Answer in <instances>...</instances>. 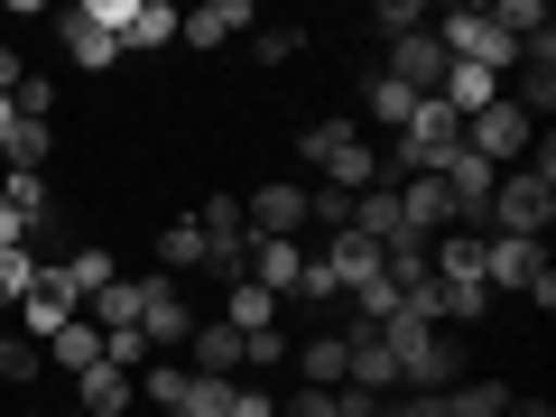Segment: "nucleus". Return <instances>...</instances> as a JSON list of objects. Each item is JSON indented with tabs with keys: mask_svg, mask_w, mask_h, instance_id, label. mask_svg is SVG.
Here are the masks:
<instances>
[{
	"mask_svg": "<svg viewBox=\"0 0 556 417\" xmlns=\"http://www.w3.org/2000/svg\"><path fill=\"white\" fill-rule=\"evenodd\" d=\"M65 417H84V408H65Z\"/></svg>",
	"mask_w": 556,
	"mask_h": 417,
	"instance_id": "nucleus-43",
	"label": "nucleus"
},
{
	"mask_svg": "<svg viewBox=\"0 0 556 417\" xmlns=\"http://www.w3.org/2000/svg\"><path fill=\"white\" fill-rule=\"evenodd\" d=\"M510 380H455V390H445V417H501V408H510Z\"/></svg>",
	"mask_w": 556,
	"mask_h": 417,
	"instance_id": "nucleus-24",
	"label": "nucleus"
},
{
	"mask_svg": "<svg viewBox=\"0 0 556 417\" xmlns=\"http://www.w3.org/2000/svg\"><path fill=\"white\" fill-rule=\"evenodd\" d=\"M93 20L121 38V56H159V47L177 38V10H167V0H93Z\"/></svg>",
	"mask_w": 556,
	"mask_h": 417,
	"instance_id": "nucleus-4",
	"label": "nucleus"
},
{
	"mask_svg": "<svg viewBox=\"0 0 556 417\" xmlns=\"http://www.w3.org/2000/svg\"><path fill=\"white\" fill-rule=\"evenodd\" d=\"M288 353H298V343L278 334V325H269V334H241V371H278Z\"/></svg>",
	"mask_w": 556,
	"mask_h": 417,
	"instance_id": "nucleus-31",
	"label": "nucleus"
},
{
	"mask_svg": "<svg viewBox=\"0 0 556 417\" xmlns=\"http://www.w3.org/2000/svg\"><path fill=\"white\" fill-rule=\"evenodd\" d=\"M298 47H306V28H251V56L260 65H288Z\"/></svg>",
	"mask_w": 556,
	"mask_h": 417,
	"instance_id": "nucleus-32",
	"label": "nucleus"
},
{
	"mask_svg": "<svg viewBox=\"0 0 556 417\" xmlns=\"http://www.w3.org/2000/svg\"><path fill=\"white\" fill-rule=\"evenodd\" d=\"M437 20V10H427V0H380V28H390V38H417V28Z\"/></svg>",
	"mask_w": 556,
	"mask_h": 417,
	"instance_id": "nucleus-34",
	"label": "nucleus"
},
{
	"mask_svg": "<svg viewBox=\"0 0 556 417\" xmlns=\"http://www.w3.org/2000/svg\"><path fill=\"white\" fill-rule=\"evenodd\" d=\"M241 223H251V241H298L306 232V186H251Z\"/></svg>",
	"mask_w": 556,
	"mask_h": 417,
	"instance_id": "nucleus-9",
	"label": "nucleus"
},
{
	"mask_svg": "<svg viewBox=\"0 0 556 417\" xmlns=\"http://www.w3.org/2000/svg\"><path fill=\"white\" fill-rule=\"evenodd\" d=\"M38 371H47V353L28 334H0V380H10V390H38Z\"/></svg>",
	"mask_w": 556,
	"mask_h": 417,
	"instance_id": "nucleus-27",
	"label": "nucleus"
},
{
	"mask_svg": "<svg viewBox=\"0 0 556 417\" xmlns=\"http://www.w3.org/2000/svg\"><path fill=\"white\" fill-rule=\"evenodd\" d=\"M223 325H232V334H269V325H278V298H269V288H251V278H232Z\"/></svg>",
	"mask_w": 556,
	"mask_h": 417,
	"instance_id": "nucleus-21",
	"label": "nucleus"
},
{
	"mask_svg": "<svg viewBox=\"0 0 556 417\" xmlns=\"http://www.w3.org/2000/svg\"><path fill=\"white\" fill-rule=\"evenodd\" d=\"M47 278L65 288V306H93L121 269H112V251H65V260H47Z\"/></svg>",
	"mask_w": 556,
	"mask_h": 417,
	"instance_id": "nucleus-14",
	"label": "nucleus"
},
{
	"mask_svg": "<svg viewBox=\"0 0 556 417\" xmlns=\"http://www.w3.org/2000/svg\"><path fill=\"white\" fill-rule=\"evenodd\" d=\"M482 223L501 241H547V223H556V139H538V167H519V177L492 186V214Z\"/></svg>",
	"mask_w": 556,
	"mask_h": 417,
	"instance_id": "nucleus-2",
	"label": "nucleus"
},
{
	"mask_svg": "<svg viewBox=\"0 0 556 417\" xmlns=\"http://www.w3.org/2000/svg\"><path fill=\"white\" fill-rule=\"evenodd\" d=\"M84 325H93V334H121V325H139V278H112V288H102L93 306H75Z\"/></svg>",
	"mask_w": 556,
	"mask_h": 417,
	"instance_id": "nucleus-23",
	"label": "nucleus"
},
{
	"mask_svg": "<svg viewBox=\"0 0 556 417\" xmlns=\"http://www.w3.org/2000/svg\"><path fill=\"white\" fill-rule=\"evenodd\" d=\"M10 121H20V112H10V93H0V139H10Z\"/></svg>",
	"mask_w": 556,
	"mask_h": 417,
	"instance_id": "nucleus-41",
	"label": "nucleus"
},
{
	"mask_svg": "<svg viewBox=\"0 0 556 417\" xmlns=\"http://www.w3.org/2000/svg\"><path fill=\"white\" fill-rule=\"evenodd\" d=\"M306 223H325V232H343V223H353V195H334V186H306Z\"/></svg>",
	"mask_w": 556,
	"mask_h": 417,
	"instance_id": "nucleus-33",
	"label": "nucleus"
},
{
	"mask_svg": "<svg viewBox=\"0 0 556 417\" xmlns=\"http://www.w3.org/2000/svg\"><path fill=\"white\" fill-rule=\"evenodd\" d=\"M139 334H149V353H159V362L195 334V306H186L177 278H139Z\"/></svg>",
	"mask_w": 556,
	"mask_h": 417,
	"instance_id": "nucleus-6",
	"label": "nucleus"
},
{
	"mask_svg": "<svg viewBox=\"0 0 556 417\" xmlns=\"http://www.w3.org/2000/svg\"><path fill=\"white\" fill-rule=\"evenodd\" d=\"M298 371H306V390H343V334H306Z\"/></svg>",
	"mask_w": 556,
	"mask_h": 417,
	"instance_id": "nucleus-25",
	"label": "nucleus"
},
{
	"mask_svg": "<svg viewBox=\"0 0 556 417\" xmlns=\"http://www.w3.org/2000/svg\"><path fill=\"white\" fill-rule=\"evenodd\" d=\"M529 139H538V121L519 112V102H492V112H473V121H464V149H473L482 167H501V177H510V159L529 149Z\"/></svg>",
	"mask_w": 556,
	"mask_h": 417,
	"instance_id": "nucleus-5",
	"label": "nucleus"
},
{
	"mask_svg": "<svg viewBox=\"0 0 556 417\" xmlns=\"http://www.w3.org/2000/svg\"><path fill=\"white\" fill-rule=\"evenodd\" d=\"M417 102H427V93H408V84H390V75H371V93H362V112H371V130H408V121H417Z\"/></svg>",
	"mask_w": 556,
	"mask_h": 417,
	"instance_id": "nucleus-19",
	"label": "nucleus"
},
{
	"mask_svg": "<svg viewBox=\"0 0 556 417\" xmlns=\"http://www.w3.org/2000/svg\"><path fill=\"white\" fill-rule=\"evenodd\" d=\"M232 417H278V399L260 390V380H241V408H232Z\"/></svg>",
	"mask_w": 556,
	"mask_h": 417,
	"instance_id": "nucleus-36",
	"label": "nucleus"
},
{
	"mask_svg": "<svg viewBox=\"0 0 556 417\" xmlns=\"http://www.w3.org/2000/svg\"><path fill=\"white\" fill-rule=\"evenodd\" d=\"M75 408H84V417H130V408H139V380L112 371V362H93V371L75 380Z\"/></svg>",
	"mask_w": 556,
	"mask_h": 417,
	"instance_id": "nucleus-16",
	"label": "nucleus"
},
{
	"mask_svg": "<svg viewBox=\"0 0 556 417\" xmlns=\"http://www.w3.org/2000/svg\"><path fill=\"white\" fill-rule=\"evenodd\" d=\"M102 362H112V371H149V362H159V353H149V334H139V325H121V334H102Z\"/></svg>",
	"mask_w": 556,
	"mask_h": 417,
	"instance_id": "nucleus-28",
	"label": "nucleus"
},
{
	"mask_svg": "<svg viewBox=\"0 0 556 417\" xmlns=\"http://www.w3.org/2000/svg\"><path fill=\"white\" fill-rule=\"evenodd\" d=\"M306 241H251V260H241V278L251 288H269V298H298V278H306Z\"/></svg>",
	"mask_w": 556,
	"mask_h": 417,
	"instance_id": "nucleus-10",
	"label": "nucleus"
},
{
	"mask_svg": "<svg viewBox=\"0 0 556 417\" xmlns=\"http://www.w3.org/2000/svg\"><path fill=\"white\" fill-rule=\"evenodd\" d=\"M298 159L325 167L334 195H371V186H380V139L362 130V121H306V130H298Z\"/></svg>",
	"mask_w": 556,
	"mask_h": 417,
	"instance_id": "nucleus-1",
	"label": "nucleus"
},
{
	"mask_svg": "<svg viewBox=\"0 0 556 417\" xmlns=\"http://www.w3.org/2000/svg\"><path fill=\"white\" fill-rule=\"evenodd\" d=\"M390 417H445V390H408V399H399Z\"/></svg>",
	"mask_w": 556,
	"mask_h": 417,
	"instance_id": "nucleus-35",
	"label": "nucleus"
},
{
	"mask_svg": "<svg viewBox=\"0 0 556 417\" xmlns=\"http://www.w3.org/2000/svg\"><path fill=\"white\" fill-rule=\"evenodd\" d=\"M501 417H556V399H510Z\"/></svg>",
	"mask_w": 556,
	"mask_h": 417,
	"instance_id": "nucleus-38",
	"label": "nucleus"
},
{
	"mask_svg": "<svg viewBox=\"0 0 556 417\" xmlns=\"http://www.w3.org/2000/svg\"><path fill=\"white\" fill-rule=\"evenodd\" d=\"M455 149H464V121L445 112V102H417V121L390 139V159H380V177H437Z\"/></svg>",
	"mask_w": 556,
	"mask_h": 417,
	"instance_id": "nucleus-3",
	"label": "nucleus"
},
{
	"mask_svg": "<svg viewBox=\"0 0 556 417\" xmlns=\"http://www.w3.org/2000/svg\"><path fill=\"white\" fill-rule=\"evenodd\" d=\"M47 362H56V371H93V362H102V334H93V325H84V316H65L56 325V334H47Z\"/></svg>",
	"mask_w": 556,
	"mask_h": 417,
	"instance_id": "nucleus-20",
	"label": "nucleus"
},
{
	"mask_svg": "<svg viewBox=\"0 0 556 417\" xmlns=\"http://www.w3.org/2000/svg\"><path fill=\"white\" fill-rule=\"evenodd\" d=\"M278 417H353V390H298L278 399Z\"/></svg>",
	"mask_w": 556,
	"mask_h": 417,
	"instance_id": "nucleus-29",
	"label": "nucleus"
},
{
	"mask_svg": "<svg viewBox=\"0 0 556 417\" xmlns=\"http://www.w3.org/2000/svg\"><path fill=\"white\" fill-rule=\"evenodd\" d=\"M20 316H28V343H47V334H56V325H65V316H75V306H65V288H56V278H47V260H38V288H28V298H20Z\"/></svg>",
	"mask_w": 556,
	"mask_h": 417,
	"instance_id": "nucleus-22",
	"label": "nucleus"
},
{
	"mask_svg": "<svg viewBox=\"0 0 556 417\" xmlns=\"http://www.w3.org/2000/svg\"><path fill=\"white\" fill-rule=\"evenodd\" d=\"M0 28H10V20H0Z\"/></svg>",
	"mask_w": 556,
	"mask_h": 417,
	"instance_id": "nucleus-44",
	"label": "nucleus"
},
{
	"mask_svg": "<svg viewBox=\"0 0 556 417\" xmlns=\"http://www.w3.org/2000/svg\"><path fill=\"white\" fill-rule=\"evenodd\" d=\"M0 251H28V232H20V214L0 204Z\"/></svg>",
	"mask_w": 556,
	"mask_h": 417,
	"instance_id": "nucleus-37",
	"label": "nucleus"
},
{
	"mask_svg": "<svg viewBox=\"0 0 556 417\" xmlns=\"http://www.w3.org/2000/svg\"><path fill=\"white\" fill-rule=\"evenodd\" d=\"M353 417H390V408H380V399H353Z\"/></svg>",
	"mask_w": 556,
	"mask_h": 417,
	"instance_id": "nucleus-40",
	"label": "nucleus"
},
{
	"mask_svg": "<svg viewBox=\"0 0 556 417\" xmlns=\"http://www.w3.org/2000/svg\"><path fill=\"white\" fill-rule=\"evenodd\" d=\"M167 269H204V232H195V214L159 232V278H167Z\"/></svg>",
	"mask_w": 556,
	"mask_h": 417,
	"instance_id": "nucleus-26",
	"label": "nucleus"
},
{
	"mask_svg": "<svg viewBox=\"0 0 556 417\" xmlns=\"http://www.w3.org/2000/svg\"><path fill=\"white\" fill-rule=\"evenodd\" d=\"M186 371L195 380H241V334L232 325H195L186 334Z\"/></svg>",
	"mask_w": 556,
	"mask_h": 417,
	"instance_id": "nucleus-15",
	"label": "nucleus"
},
{
	"mask_svg": "<svg viewBox=\"0 0 556 417\" xmlns=\"http://www.w3.org/2000/svg\"><path fill=\"white\" fill-rule=\"evenodd\" d=\"M20 417H47V408H20Z\"/></svg>",
	"mask_w": 556,
	"mask_h": 417,
	"instance_id": "nucleus-42",
	"label": "nucleus"
},
{
	"mask_svg": "<svg viewBox=\"0 0 556 417\" xmlns=\"http://www.w3.org/2000/svg\"><path fill=\"white\" fill-rule=\"evenodd\" d=\"M437 102H445V112H455V121H473V112H492V102H501V75H482V65H455Z\"/></svg>",
	"mask_w": 556,
	"mask_h": 417,
	"instance_id": "nucleus-18",
	"label": "nucleus"
},
{
	"mask_svg": "<svg viewBox=\"0 0 556 417\" xmlns=\"http://www.w3.org/2000/svg\"><path fill=\"white\" fill-rule=\"evenodd\" d=\"M47 159H56V121H10L0 167H10V177H47Z\"/></svg>",
	"mask_w": 556,
	"mask_h": 417,
	"instance_id": "nucleus-17",
	"label": "nucleus"
},
{
	"mask_svg": "<svg viewBox=\"0 0 556 417\" xmlns=\"http://www.w3.org/2000/svg\"><path fill=\"white\" fill-rule=\"evenodd\" d=\"M241 28H260L241 0H204V10H177V38H186V47H232Z\"/></svg>",
	"mask_w": 556,
	"mask_h": 417,
	"instance_id": "nucleus-13",
	"label": "nucleus"
},
{
	"mask_svg": "<svg viewBox=\"0 0 556 417\" xmlns=\"http://www.w3.org/2000/svg\"><path fill=\"white\" fill-rule=\"evenodd\" d=\"M38 288V251H0V306H20Z\"/></svg>",
	"mask_w": 556,
	"mask_h": 417,
	"instance_id": "nucleus-30",
	"label": "nucleus"
},
{
	"mask_svg": "<svg viewBox=\"0 0 556 417\" xmlns=\"http://www.w3.org/2000/svg\"><path fill=\"white\" fill-rule=\"evenodd\" d=\"M0 93H20V56H10V38H0Z\"/></svg>",
	"mask_w": 556,
	"mask_h": 417,
	"instance_id": "nucleus-39",
	"label": "nucleus"
},
{
	"mask_svg": "<svg viewBox=\"0 0 556 417\" xmlns=\"http://www.w3.org/2000/svg\"><path fill=\"white\" fill-rule=\"evenodd\" d=\"M445 75H455V56L437 47V28H417V38H390V84H408V93L437 102V93H445Z\"/></svg>",
	"mask_w": 556,
	"mask_h": 417,
	"instance_id": "nucleus-8",
	"label": "nucleus"
},
{
	"mask_svg": "<svg viewBox=\"0 0 556 417\" xmlns=\"http://www.w3.org/2000/svg\"><path fill=\"white\" fill-rule=\"evenodd\" d=\"M538 269H547V251H538V241H501V232H482V288H492V298H529Z\"/></svg>",
	"mask_w": 556,
	"mask_h": 417,
	"instance_id": "nucleus-7",
	"label": "nucleus"
},
{
	"mask_svg": "<svg viewBox=\"0 0 556 417\" xmlns=\"http://www.w3.org/2000/svg\"><path fill=\"white\" fill-rule=\"evenodd\" d=\"M56 28H65V56H75L84 75H112V65H121V38L93 20V0H75V10H65Z\"/></svg>",
	"mask_w": 556,
	"mask_h": 417,
	"instance_id": "nucleus-11",
	"label": "nucleus"
},
{
	"mask_svg": "<svg viewBox=\"0 0 556 417\" xmlns=\"http://www.w3.org/2000/svg\"><path fill=\"white\" fill-rule=\"evenodd\" d=\"M325 269H334V288L353 298V288H371V278H380V241H362L353 223H343V232H325Z\"/></svg>",
	"mask_w": 556,
	"mask_h": 417,
	"instance_id": "nucleus-12",
	"label": "nucleus"
}]
</instances>
